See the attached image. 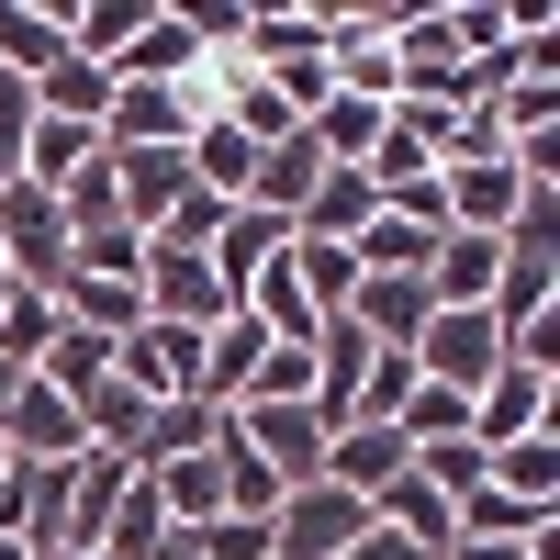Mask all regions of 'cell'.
<instances>
[{
  "mask_svg": "<svg viewBox=\"0 0 560 560\" xmlns=\"http://www.w3.org/2000/svg\"><path fill=\"white\" fill-rule=\"evenodd\" d=\"M303 393H314V348H269L247 382V404H303Z\"/></svg>",
  "mask_w": 560,
  "mask_h": 560,
  "instance_id": "31",
  "label": "cell"
},
{
  "mask_svg": "<svg viewBox=\"0 0 560 560\" xmlns=\"http://www.w3.org/2000/svg\"><path fill=\"white\" fill-rule=\"evenodd\" d=\"M57 560H102V549H57Z\"/></svg>",
  "mask_w": 560,
  "mask_h": 560,
  "instance_id": "35",
  "label": "cell"
},
{
  "mask_svg": "<svg viewBox=\"0 0 560 560\" xmlns=\"http://www.w3.org/2000/svg\"><path fill=\"white\" fill-rule=\"evenodd\" d=\"M280 247H292V224H269V213H247V202H236V213L213 224L202 269H213V292H224V303H247V280H258V269H269Z\"/></svg>",
  "mask_w": 560,
  "mask_h": 560,
  "instance_id": "11",
  "label": "cell"
},
{
  "mask_svg": "<svg viewBox=\"0 0 560 560\" xmlns=\"http://www.w3.org/2000/svg\"><path fill=\"white\" fill-rule=\"evenodd\" d=\"M191 90H158V79H113L102 102V147H191Z\"/></svg>",
  "mask_w": 560,
  "mask_h": 560,
  "instance_id": "7",
  "label": "cell"
},
{
  "mask_svg": "<svg viewBox=\"0 0 560 560\" xmlns=\"http://www.w3.org/2000/svg\"><path fill=\"white\" fill-rule=\"evenodd\" d=\"M382 213V191H370V168H325L314 191H303V213H292V236H314V247H359V224Z\"/></svg>",
  "mask_w": 560,
  "mask_h": 560,
  "instance_id": "12",
  "label": "cell"
},
{
  "mask_svg": "<svg viewBox=\"0 0 560 560\" xmlns=\"http://www.w3.org/2000/svg\"><path fill=\"white\" fill-rule=\"evenodd\" d=\"M0 269H12V292H57V280H68V213H57V191L0 179Z\"/></svg>",
  "mask_w": 560,
  "mask_h": 560,
  "instance_id": "1",
  "label": "cell"
},
{
  "mask_svg": "<svg viewBox=\"0 0 560 560\" xmlns=\"http://www.w3.org/2000/svg\"><path fill=\"white\" fill-rule=\"evenodd\" d=\"M314 179H325V158H314V135L292 124V135H280V147H258V179H247V213H269V224H292Z\"/></svg>",
  "mask_w": 560,
  "mask_h": 560,
  "instance_id": "14",
  "label": "cell"
},
{
  "mask_svg": "<svg viewBox=\"0 0 560 560\" xmlns=\"http://www.w3.org/2000/svg\"><path fill=\"white\" fill-rule=\"evenodd\" d=\"M102 168H113V213L135 236H158V213L191 191V147H102Z\"/></svg>",
  "mask_w": 560,
  "mask_h": 560,
  "instance_id": "6",
  "label": "cell"
},
{
  "mask_svg": "<svg viewBox=\"0 0 560 560\" xmlns=\"http://www.w3.org/2000/svg\"><path fill=\"white\" fill-rule=\"evenodd\" d=\"M247 179H258V147L236 124H202L191 135V191H213V202H247Z\"/></svg>",
  "mask_w": 560,
  "mask_h": 560,
  "instance_id": "22",
  "label": "cell"
},
{
  "mask_svg": "<svg viewBox=\"0 0 560 560\" xmlns=\"http://www.w3.org/2000/svg\"><path fill=\"white\" fill-rule=\"evenodd\" d=\"M404 404H415V359L382 348V359H370V382H359V404H348V427H393Z\"/></svg>",
  "mask_w": 560,
  "mask_h": 560,
  "instance_id": "28",
  "label": "cell"
},
{
  "mask_svg": "<svg viewBox=\"0 0 560 560\" xmlns=\"http://www.w3.org/2000/svg\"><path fill=\"white\" fill-rule=\"evenodd\" d=\"M303 348H314V393H303V404L325 415V427H348V404H359V382H370V359H382V348H370L348 314H325Z\"/></svg>",
  "mask_w": 560,
  "mask_h": 560,
  "instance_id": "10",
  "label": "cell"
},
{
  "mask_svg": "<svg viewBox=\"0 0 560 560\" xmlns=\"http://www.w3.org/2000/svg\"><path fill=\"white\" fill-rule=\"evenodd\" d=\"M280 269H292V292L314 303V325H325V314H348V292H359V258H348V247H314V236L280 247Z\"/></svg>",
  "mask_w": 560,
  "mask_h": 560,
  "instance_id": "21",
  "label": "cell"
},
{
  "mask_svg": "<svg viewBox=\"0 0 560 560\" xmlns=\"http://www.w3.org/2000/svg\"><path fill=\"white\" fill-rule=\"evenodd\" d=\"M0 280H12V269H0Z\"/></svg>",
  "mask_w": 560,
  "mask_h": 560,
  "instance_id": "38",
  "label": "cell"
},
{
  "mask_svg": "<svg viewBox=\"0 0 560 560\" xmlns=\"http://www.w3.org/2000/svg\"><path fill=\"white\" fill-rule=\"evenodd\" d=\"M213 438H224V404L179 393V404L147 415V448H135V471H158V459H191V448H213Z\"/></svg>",
  "mask_w": 560,
  "mask_h": 560,
  "instance_id": "20",
  "label": "cell"
},
{
  "mask_svg": "<svg viewBox=\"0 0 560 560\" xmlns=\"http://www.w3.org/2000/svg\"><path fill=\"white\" fill-rule=\"evenodd\" d=\"M158 538H168V504L147 493V471H135V482L113 493V516H102V538H90V549H102V560H147Z\"/></svg>",
  "mask_w": 560,
  "mask_h": 560,
  "instance_id": "23",
  "label": "cell"
},
{
  "mask_svg": "<svg viewBox=\"0 0 560 560\" xmlns=\"http://www.w3.org/2000/svg\"><path fill=\"white\" fill-rule=\"evenodd\" d=\"M560 516H538V504H516V493H459V538H549Z\"/></svg>",
  "mask_w": 560,
  "mask_h": 560,
  "instance_id": "27",
  "label": "cell"
},
{
  "mask_svg": "<svg viewBox=\"0 0 560 560\" xmlns=\"http://www.w3.org/2000/svg\"><path fill=\"white\" fill-rule=\"evenodd\" d=\"M158 0H79L68 12V57H90V68H113L124 45H135V23H147Z\"/></svg>",
  "mask_w": 560,
  "mask_h": 560,
  "instance_id": "24",
  "label": "cell"
},
{
  "mask_svg": "<svg viewBox=\"0 0 560 560\" xmlns=\"http://www.w3.org/2000/svg\"><path fill=\"white\" fill-rule=\"evenodd\" d=\"M90 158H102V124H57V113L23 124V179H34V191H68Z\"/></svg>",
  "mask_w": 560,
  "mask_h": 560,
  "instance_id": "18",
  "label": "cell"
},
{
  "mask_svg": "<svg viewBox=\"0 0 560 560\" xmlns=\"http://www.w3.org/2000/svg\"><path fill=\"white\" fill-rule=\"evenodd\" d=\"M0 448H12V459H79V448H90V427H79V404H57V393L23 370V393L0 404Z\"/></svg>",
  "mask_w": 560,
  "mask_h": 560,
  "instance_id": "9",
  "label": "cell"
},
{
  "mask_svg": "<svg viewBox=\"0 0 560 560\" xmlns=\"http://www.w3.org/2000/svg\"><path fill=\"white\" fill-rule=\"evenodd\" d=\"M415 482H438L448 516H459V493H482V448L471 438H427V448H415Z\"/></svg>",
  "mask_w": 560,
  "mask_h": 560,
  "instance_id": "29",
  "label": "cell"
},
{
  "mask_svg": "<svg viewBox=\"0 0 560 560\" xmlns=\"http://www.w3.org/2000/svg\"><path fill=\"white\" fill-rule=\"evenodd\" d=\"M427 303H438V314L493 303V236H459V224H448V236L427 247Z\"/></svg>",
  "mask_w": 560,
  "mask_h": 560,
  "instance_id": "15",
  "label": "cell"
},
{
  "mask_svg": "<svg viewBox=\"0 0 560 560\" xmlns=\"http://www.w3.org/2000/svg\"><path fill=\"white\" fill-rule=\"evenodd\" d=\"M482 482L516 493V504H538V516H560V427H538V438H516V448H493Z\"/></svg>",
  "mask_w": 560,
  "mask_h": 560,
  "instance_id": "17",
  "label": "cell"
},
{
  "mask_svg": "<svg viewBox=\"0 0 560 560\" xmlns=\"http://www.w3.org/2000/svg\"><path fill=\"white\" fill-rule=\"evenodd\" d=\"M34 382L57 393V404H90V393L113 382V337H79V325H57V348L34 359Z\"/></svg>",
  "mask_w": 560,
  "mask_h": 560,
  "instance_id": "19",
  "label": "cell"
},
{
  "mask_svg": "<svg viewBox=\"0 0 560 560\" xmlns=\"http://www.w3.org/2000/svg\"><path fill=\"white\" fill-rule=\"evenodd\" d=\"M538 427H560V382H538V370L504 359L493 382L471 393V448L493 459V448H516V438H538Z\"/></svg>",
  "mask_w": 560,
  "mask_h": 560,
  "instance_id": "4",
  "label": "cell"
},
{
  "mask_svg": "<svg viewBox=\"0 0 560 560\" xmlns=\"http://www.w3.org/2000/svg\"><path fill=\"white\" fill-rule=\"evenodd\" d=\"M337 560H415V549H404L393 527H370V538H359V549H337Z\"/></svg>",
  "mask_w": 560,
  "mask_h": 560,
  "instance_id": "33",
  "label": "cell"
},
{
  "mask_svg": "<svg viewBox=\"0 0 560 560\" xmlns=\"http://www.w3.org/2000/svg\"><path fill=\"white\" fill-rule=\"evenodd\" d=\"M191 68H202V34H191V12H168V0L135 23V45L113 57V79H158V90H179Z\"/></svg>",
  "mask_w": 560,
  "mask_h": 560,
  "instance_id": "13",
  "label": "cell"
},
{
  "mask_svg": "<svg viewBox=\"0 0 560 560\" xmlns=\"http://www.w3.org/2000/svg\"><path fill=\"white\" fill-rule=\"evenodd\" d=\"M427 269H359V292H348V325H359V337L370 348H415V337H427Z\"/></svg>",
  "mask_w": 560,
  "mask_h": 560,
  "instance_id": "8",
  "label": "cell"
},
{
  "mask_svg": "<svg viewBox=\"0 0 560 560\" xmlns=\"http://www.w3.org/2000/svg\"><path fill=\"white\" fill-rule=\"evenodd\" d=\"M12 393H23V370H12V359H0V404H12Z\"/></svg>",
  "mask_w": 560,
  "mask_h": 560,
  "instance_id": "34",
  "label": "cell"
},
{
  "mask_svg": "<svg viewBox=\"0 0 560 560\" xmlns=\"http://www.w3.org/2000/svg\"><path fill=\"white\" fill-rule=\"evenodd\" d=\"M404 359H415V382H438V393L471 404L493 370H504V325H493L482 303H471V314H427V337H415Z\"/></svg>",
  "mask_w": 560,
  "mask_h": 560,
  "instance_id": "2",
  "label": "cell"
},
{
  "mask_svg": "<svg viewBox=\"0 0 560 560\" xmlns=\"http://www.w3.org/2000/svg\"><path fill=\"white\" fill-rule=\"evenodd\" d=\"M213 337V325H202ZM202 337H179V325H135V337H113V382L147 393V404H179L202 382Z\"/></svg>",
  "mask_w": 560,
  "mask_h": 560,
  "instance_id": "5",
  "label": "cell"
},
{
  "mask_svg": "<svg viewBox=\"0 0 560 560\" xmlns=\"http://www.w3.org/2000/svg\"><path fill=\"white\" fill-rule=\"evenodd\" d=\"M45 348H57V292H0V359L34 370Z\"/></svg>",
  "mask_w": 560,
  "mask_h": 560,
  "instance_id": "26",
  "label": "cell"
},
{
  "mask_svg": "<svg viewBox=\"0 0 560 560\" xmlns=\"http://www.w3.org/2000/svg\"><path fill=\"white\" fill-rule=\"evenodd\" d=\"M0 471H12V448H0Z\"/></svg>",
  "mask_w": 560,
  "mask_h": 560,
  "instance_id": "36",
  "label": "cell"
},
{
  "mask_svg": "<svg viewBox=\"0 0 560 560\" xmlns=\"http://www.w3.org/2000/svg\"><path fill=\"white\" fill-rule=\"evenodd\" d=\"M382 213H393V224H415V236H448V191H438V168L382 179Z\"/></svg>",
  "mask_w": 560,
  "mask_h": 560,
  "instance_id": "30",
  "label": "cell"
},
{
  "mask_svg": "<svg viewBox=\"0 0 560 560\" xmlns=\"http://www.w3.org/2000/svg\"><path fill=\"white\" fill-rule=\"evenodd\" d=\"M102 102H113V68H90V57H57L34 79V113H57V124H102Z\"/></svg>",
  "mask_w": 560,
  "mask_h": 560,
  "instance_id": "25",
  "label": "cell"
},
{
  "mask_svg": "<svg viewBox=\"0 0 560 560\" xmlns=\"http://www.w3.org/2000/svg\"><path fill=\"white\" fill-rule=\"evenodd\" d=\"M202 538V560H280L269 549V516H213V527H191Z\"/></svg>",
  "mask_w": 560,
  "mask_h": 560,
  "instance_id": "32",
  "label": "cell"
},
{
  "mask_svg": "<svg viewBox=\"0 0 560 560\" xmlns=\"http://www.w3.org/2000/svg\"><path fill=\"white\" fill-rule=\"evenodd\" d=\"M68 57V12H45V0H0V79H45Z\"/></svg>",
  "mask_w": 560,
  "mask_h": 560,
  "instance_id": "16",
  "label": "cell"
},
{
  "mask_svg": "<svg viewBox=\"0 0 560 560\" xmlns=\"http://www.w3.org/2000/svg\"><path fill=\"white\" fill-rule=\"evenodd\" d=\"M236 438L269 459L280 493H303V482H325V438H337V427H325L314 404H236Z\"/></svg>",
  "mask_w": 560,
  "mask_h": 560,
  "instance_id": "3",
  "label": "cell"
},
{
  "mask_svg": "<svg viewBox=\"0 0 560 560\" xmlns=\"http://www.w3.org/2000/svg\"><path fill=\"white\" fill-rule=\"evenodd\" d=\"M0 292H12V280H0Z\"/></svg>",
  "mask_w": 560,
  "mask_h": 560,
  "instance_id": "37",
  "label": "cell"
}]
</instances>
